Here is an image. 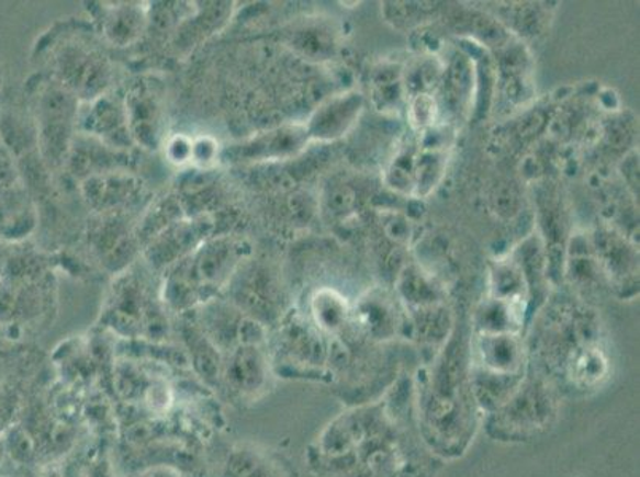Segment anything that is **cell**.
Instances as JSON below:
<instances>
[{"label": "cell", "instance_id": "cell-1", "mask_svg": "<svg viewBox=\"0 0 640 477\" xmlns=\"http://www.w3.org/2000/svg\"><path fill=\"white\" fill-rule=\"evenodd\" d=\"M316 477H437L445 463L420 436L413 379L335 417L306 452Z\"/></svg>", "mask_w": 640, "mask_h": 477}, {"label": "cell", "instance_id": "cell-2", "mask_svg": "<svg viewBox=\"0 0 640 477\" xmlns=\"http://www.w3.org/2000/svg\"><path fill=\"white\" fill-rule=\"evenodd\" d=\"M470 338L472 328L465 333L454 325L443 348L412 377L420 436L443 462L464 457L483 422L473 395Z\"/></svg>", "mask_w": 640, "mask_h": 477}, {"label": "cell", "instance_id": "cell-3", "mask_svg": "<svg viewBox=\"0 0 640 477\" xmlns=\"http://www.w3.org/2000/svg\"><path fill=\"white\" fill-rule=\"evenodd\" d=\"M562 399L550 381L528 366L525 379L512 397L484 416L481 427L497 443H529L553 429L560 419Z\"/></svg>", "mask_w": 640, "mask_h": 477}, {"label": "cell", "instance_id": "cell-4", "mask_svg": "<svg viewBox=\"0 0 640 477\" xmlns=\"http://www.w3.org/2000/svg\"><path fill=\"white\" fill-rule=\"evenodd\" d=\"M105 321L116 333L125 338H161L168 330V321L161 310L147 298L136 281H128L115 289L111 306L105 310Z\"/></svg>", "mask_w": 640, "mask_h": 477}, {"label": "cell", "instance_id": "cell-5", "mask_svg": "<svg viewBox=\"0 0 640 477\" xmlns=\"http://www.w3.org/2000/svg\"><path fill=\"white\" fill-rule=\"evenodd\" d=\"M272 365L261 345H239L224 355L221 384L236 401H257L271 385Z\"/></svg>", "mask_w": 640, "mask_h": 477}, {"label": "cell", "instance_id": "cell-6", "mask_svg": "<svg viewBox=\"0 0 640 477\" xmlns=\"http://www.w3.org/2000/svg\"><path fill=\"white\" fill-rule=\"evenodd\" d=\"M403 313L391 296L369 293L352 309L351 327L360 338L383 344L406 330V314L403 316Z\"/></svg>", "mask_w": 640, "mask_h": 477}, {"label": "cell", "instance_id": "cell-7", "mask_svg": "<svg viewBox=\"0 0 640 477\" xmlns=\"http://www.w3.org/2000/svg\"><path fill=\"white\" fill-rule=\"evenodd\" d=\"M222 477H300L279 452L252 443L236 444L228 454Z\"/></svg>", "mask_w": 640, "mask_h": 477}, {"label": "cell", "instance_id": "cell-8", "mask_svg": "<svg viewBox=\"0 0 640 477\" xmlns=\"http://www.w3.org/2000/svg\"><path fill=\"white\" fill-rule=\"evenodd\" d=\"M306 125L276 127L236 148L240 161H282L296 157L310 143Z\"/></svg>", "mask_w": 640, "mask_h": 477}, {"label": "cell", "instance_id": "cell-9", "mask_svg": "<svg viewBox=\"0 0 640 477\" xmlns=\"http://www.w3.org/2000/svg\"><path fill=\"white\" fill-rule=\"evenodd\" d=\"M362 107L363 99L359 93L339 94L328 99L314 112L306 125L311 139H338L356 123Z\"/></svg>", "mask_w": 640, "mask_h": 477}, {"label": "cell", "instance_id": "cell-10", "mask_svg": "<svg viewBox=\"0 0 640 477\" xmlns=\"http://www.w3.org/2000/svg\"><path fill=\"white\" fill-rule=\"evenodd\" d=\"M313 325L324 334L339 336L351 327L352 309L345 296L332 288H321L311 299Z\"/></svg>", "mask_w": 640, "mask_h": 477}, {"label": "cell", "instance_id": "cell-11", "mask_svg": "<svg viewBox=\"0 0 640 477\" xmlns=\"http://www.w3.org/2000/svg\"><path fill=\"white\" fill-rule=\"evenodd\" d=\"M183 341L190 352L194 370L206 377L207 382L215 381L221 384L222 365L224 355L212 345L206 336L201 333L200 328L194 323L193 318L186 321L182 327Z\"/></svg>", "mask_w": 640, "mask_h": 477}, {"label": "cell", "instance_id": "cell-12", "mask_svg": "<svg viewBox=\"0 0 640 477\" xmlns=\"http://www.w3.org/2000/svg\"><path fill=\"white\" fill-rule=\"evenodd\" d=\"M126 125L131 133L145 145L157 144L158 109L157 102L145 90H137L126 99Z\"/></svg>", "mask_w": 640, "mask_h": 477}, {"label": "cell", "instance_id": "cell-13", "mask_svg": "<svg viewBox=\"0 0 640 477\" xmlns=\"http://www.w3.org/2000/svg\"><path fill=\"white\" fill-rule=\"evenodd\" d=\"M437 118L438 105L433 94L419 93L409 95L408 122L413 129L424 133V130L437 125Z\"/></svg>", "mask_w": 640, "mask_h": 477}, {"label": "cell", "instance_id": "cell-14", "mask_svg": "<svg viewBox=\"0 0 640 477\" xmlns=\"http://www.w3.org/2000/svg\"><path fill=\"white\" fill-rule=\"evenodd\" d=\"M141 30H143V18L133 10H122L119 15H113L105 26L109 37L119 44H126Z\"/></svg>", "mask_w": 640, "mask_h": 477}, {"label": "cell", "instance_id": "cell-15", "mask_svg": "<svg viewBox=\"0 0 640 477\" xmlns=\"http://www.w3.org/2000/svg\"><path fill=\"white\" fill-rule=\"evenodd\" d=\"M168 157L172 162L182 164L193 158V140L177 136L168 145Z\"/></svg>", "mask_w": 640, "mask_h": 477}, {"label": "cell", "instance_id": "cell-16", "mask_svg": "<svg viewBox=\"0 0 640 477\" xmlns=\"http://www.w3.org/2000/svg\"><path fill=\"white\" fill-rule=\"evenodd\" d=\"M136 477H183L182 473L177 472L172 466L158 465L144 469Z\"/></svg>", "mask_w": 640, "mask_h": 477}, {"label": "cell", "instance_id": "cell-17", "mask_svg": "<svg viewBox=\"0 0 640 477\" xmlns=\"http://www.w3.org/2000/svg\"><path fill=\"white\" fill-rule=\"evenodd\" d=\"M13 175H15V172H13L12 161L3 151H0V183L9 185L13 180Z\"/></svg>", "mask_w": 640, "mask_h": 477}, {"label": "cell", "instance_id": "cell-18", "mask_svg": "<svg viewBox=\"0 0 640 477\" xmlns=\"http://www.w3.org/2000/svg\"><path fill=\"white\" fill-rule=\"evenodd\" d=\"M87 477H115V475H113L111 463L101 458L88 468Z\"/></svg>", "mask_w": 640, "mask_h": 477}, {"label": "cell", "instance_id": "cell-19", "mask_svg": "<svg viewBox=\"0 0 640 477\" xmlns=\"http://www.w3.org/2000/svg\"><path fill=\"white\" fill-rule=\"evenodd\" d=\"M9 457V454H7V447H5V438L0 436V468H2L3 466V462H5V458Z\"/></svg>", "mask_w": 640, "mask_h": 477}]
</instances>
